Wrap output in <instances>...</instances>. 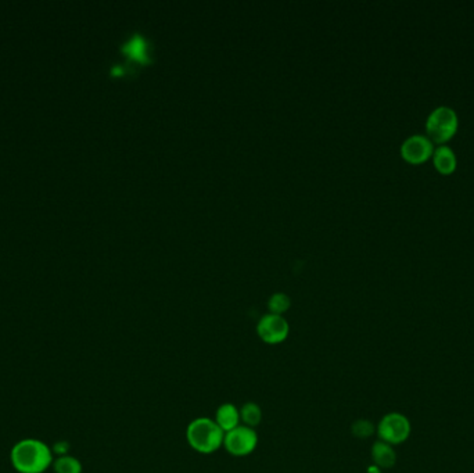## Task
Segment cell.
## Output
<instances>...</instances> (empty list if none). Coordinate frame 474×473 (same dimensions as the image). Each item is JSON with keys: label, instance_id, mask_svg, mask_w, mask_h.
Segmentation results:
<instances>
[{"label": "cell", "instance_id": "cell-3", "mask_svg": "<svg viewBox=\"0 0 474 473\" xmlns=\"http://www.w3.org/2000/svg\"><path fill=\"white\" fill-rule=\"evenodd\" d=\"M459 128V117L449 106H438L426 120V133L434 145H445L449 142Z\"/></svg>", "mask_w": 474, "mask_h": 473}, {"label": "cell", "instance_id": "cell-11", "mask_svg": "<svg viewBox=\"0 0 474 473\" xmlns=\"http://www.w3.org/2000/svg\"><path fill=\"white\" fill-rule=\"evenodd\" d=\"M372 459L377 467H391L395 463V452L390 444L380 440L373 444Z\"/></svg>", "mask_w": 474, "mask_h": 473}, {"label": "cell", "instance_id": "cell-5", "mask_svg": "<svg viewBox=\"0 0 474 473\" xmlns=\"http://www.w3.org/2000/svg\"><path fill=\"white\" fill-rule=\"evenodd\" d=\"M289 333H290L289 322L282 315L267 314L257 324L258 337L269 346H276V344L283 343L289 337Z\"/></svg>", "mask_w": 474, "mask_h": 473}, {"label": "cell", "instance_id": "cell-7", "mask_svg": "<svg viewBox=\"0 0 474 473\" xmlns=\"http://www.w3.org/2000/svg\"><path fill=\"white\" fill-rule=\"evenodd\" d=\"M409 422L405 416L399 414H388L386 415L377 427V433L381 441L387 444H398L402 443L409 434Z\"/></svg>", "mask_w": 474, "mask_h": 473}, {"label": "cell", "instance_id": "cell-16", "mask_svg": "<svg viewBox=\"0 0 474 473\" xmlns=\"http://www.w3.org/2000/svg\"><path fill=\"white\" fill-rule=\"evenodd\" d=\"M113 74H114V75H121V74H122V70H121L120 67H117V68L113 70Z\"/></svg>", "mask_w": 474, "mask_h": 473}, {"label": "cell", "instance_id": "cell-1", "mask_svg": "<svg viewBox=\"0 0 474 473\" xmlns=\"http://www.w3.org/2000/svg\"><path fill=\"white\" fill-rule=\"evenodd\" d=\"M12 462L20 473H42L52 463V451L39 440H23L15 445Z\"/></svg>", "mask_w": 474, "mask_h": 473}, {"label": "cell", "instance_id": "cell-9", "mask_svg": "<svg viewBox=\"0 0 474 473\" xmlns=\"http://www.w3.org/2000/svg\"><path fill=\"white\" fill-rule=\"evenodd\" d=\"M435 169L442 175L452 174L457 167V158L455 151L448 145H439L434 149L431 156Z\"/></svg>", "mask_w": 474, "mask_h": 473}, {"label": "cell", "instance_id": "cell-13", "mask_svg": "<svg viewBox=\"0 0 474 473\" xmlns=\"http://www.w3.org/2000/svg\"><path fill=\"white\" fill-rule=\"evenodd\" d=\"M290 306H292V300L285 293H276L268 302L269 314H275V315H283L290 308Z\"/></svg>", "mask_w": 474, "mask_h": 473}, {"label": "cell", "instance_id": "cell-4", "mask_svg": "<svg viewBox=\"0 0 474 473\" xmlns=\"http://www.w3.org/2000/svg\"><path fill=\"white\" fill-rule=\"evenodd\" d=\"M258 445V434L256 429L240 425L225 433L223 448L233 456H247L256 451Z\"/></svg>", "mask_w": 474, "mask_h": 473}, {"label": "cell", "instance_id": "cell-10", "mask_svg": "<svg viewBox=\"0 0 474 473\" xmlns=\"http://www.w3.org/2000/svg\"><path fill=\"white\" fill-rule=\"evenodd\" d=\"M122 52L131 57L132 60L140 63V64H149L150 63V53H149V45L140 35L132 37L131 41H128L122 46Z\"/></svg>", "mask_w": 474, "mask_h": 473}, {"label": "cell", "instance_id": "cell-14", "mask_svg": "<svg viewBox=\"0 0 474 473\" xmlns=\"http://www.w3.org/2000/svg\"><path fill=\"white\" fill-rule=\"evenodd\" d=\"M55 470L57 473H81L82 465L73 456H61L55 462Z\"/></svg>", "mask_w": 474, "mask_h": 473}, {"label": "cell", "instance_id": "cell-6", "mask_svg": "<svg viewBox=\"0 0 474 473\" xmlns=\"http://www.w3.org/2000/svg\"><path fill=\"white\" fill-rule=\"evenodd\" d=\"M434 143L427 135L415 133L408 136L401 145V156L410 164H423L431 158L434 153Z\"/></svg>", "mask_w": 474, "mask_h": 473}, {"label": "cell", "instance_id": "cell-8", "mask_svg": "<svg viewBox=\"0 0 474 473\" xmlns=\"http://www.w3.org/2000/svg\"><path fill=\"white\" fill-rule=\"evenodd\" d=\"M214 420L225 433H227L240 426V409L231 402H225L218 407Z\"/></svg>", "mask_w": 474, "mask_h": 473}, {"label": "cell", "instance_id": "cell-12", "mask_svg": "<svg viewBox=\"0 0 474 473\" xmlns=\"http://www.w3.org/2000/svg\"><path fill=\"white\" fill-rule=\"evenodd\" d=\"M240 409V419L245 426L256 429L263 420V409L257 402L249 401L242 405Z\"/></svg>", "mask_w": 474, "mask_h": 473}, {"label": "cell", "instance_id": "cell-2", "mask_svg": "<svg viewBox=\"0 0 474 473\" xmlns=\"http://www.w3.org/2000/svg\"><path fill=\"white\" fill-rule=\"evenodd\" d=\"M225 432L211 418H196L186 429V440L191 449L198 454H214L223 447Z\"/></svg>", "mask_w": 474, "mask_h": 473}, {"label": "cell", "instance_id": "cell-15", "mask_svg": "<svg viewBox=\"0 0 474 473\" xmlns=\"http://www.w3.org/2000/svg\"><path fill=\"white\" fill-rule=\"evenodd\" d=\"M351 432L357 438H368L369 436L373 434L375 426L372 422H369L366 419H358L352 423Z\"/></svg>", "mask_w": 474, "mask_h": 473}]
</instances>
